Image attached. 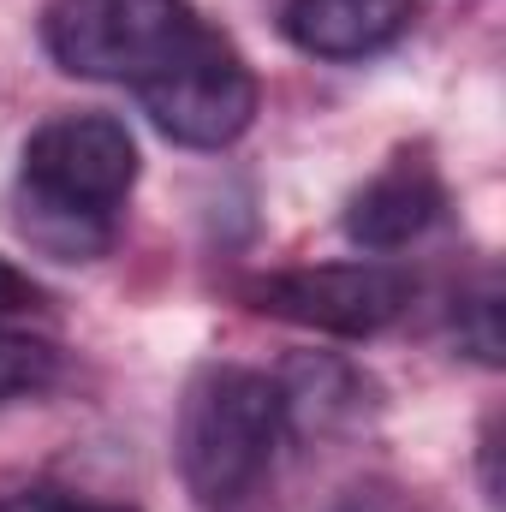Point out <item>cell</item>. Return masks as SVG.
Here are the masks:
<instances>
[{"mask_svg":"<svg viewBox=\"0 0 506 512\" xmlns=\"http://www.w3.org/2000/svg\"><path fill=\"white\" fill-rule=\"evenodd\" d=\"M18 179L30 239L54 256H90L137 185V143L114 114H60L30 131Z\"/></svg>","mask_w":506,"mask_h":512,"instance_id":"cell-1","label":"cell"},{"mask_svg":"<svg viewBox=\"0 0 506 512\" xmlns=\"http://www.w3.org/2000/svg\"><path fill=\"white\" fill-rule=\"evenodd\" d=\"M280 441H286L280 382L245 364H209L191 376L173 429V459L203 512L251 507L280 459Z\"/></svg>","mask_w":506,"mask_h":512,"instance_id":"cell-2","label":"cell"},{"mask_svg":"<svg viewBox=\"0 0 506 512\" xmlns=\"http://www.w3.org/2000/svg\"><path fill=\"white\" fill-rule=\"evenodd\" d=\"M197 30L203 18L191 0H54L42 18V42L60 72L126 90L167 72Z\"/></svg>","mask_w":506,"mask_h":512,"instance_id":"cell-3","label":"cell"},{"mask_svg":"<svg viewBox=\"0 0 506 512\" xmlns=\"http://www.w3.org/2000/svg\"><path fill=\"white\" fill-rule=\"evenodd\" d=\"M137 102L161 137L185 149H227L256 120V72L221 30L203 24L197 42L137 90Z\"/></svg>","mask_w":506,"mask_h":512,"instance_id":"cell-4","label":"cell"},{"mask_svg":"<svg viewBox=\"0 0 506 512\" xmlns=\"http://www.w3.org/2000/svg\"><path fill=\"white\" fill-rule=\"evenodd\" d=\"M251 310L316 328V334H340V340H370L387 322L405 316L411 304V274L358 256V262H316V268H280V274H256L245 286Z\"/></svg>","mask_w":506,"mask_h":512,"instance_id":"cell-5","label":"cell"},{"mask_svg":"<svg viewBox=\"0 0 506 512\" xmlns=\"http://www.w3.org/2000/svg\"><path fill=\"white\" fill-rule=\"evenodd\" d=\"M417 12L423 0H286L280 30L310 60H370L417 24Z\"/></svg>","mask_w":506,"mask_h":512,"instance_id":"cell-6","label":"cell"},{"mask_svg":"<svg viewBox=\"0 0 506 512\" xmlns=\"http://www.w3.org/2000/svg\"><path fill=\"white\" fill-rule=\"evenodd\" d=\"M447 209V185L435 179L429 161L399 155L387 173H376L352 203H346V239L358 251H399L411 239H423Z\"/></svg>","mask_w":506,"mask_h":512,"instance_id":"cell-7","label":"cell"},{"mask_svg":"<svg viewBox=\"0 0 506 512\" xmlns=\"http://www.w3.org/2000/svg\"><path fill=\"white\" fill-rule=\"evenodd\" d=\"M60 376V352L36 334H18V328H0V405L6 399H30Z\"/></svg>","mask_w":506,"mask_h":512,"instance_id":"cell-8","label":"cell"},{"mask_svg":"<svg viewBox=\"0 0 506 512\" xmlns=\"http://www.w3.org/2000/svg\"><path fill=\"white\" fill-rule=\"evenodd\" d=\"M453 328H459V340L471 346L477 364H501V286L489 280L483 292H471V298L459 304Z\"/></svg>","mask_w":506,"mask_h":512,"instance_id":"cell-9","label":"cell"},{"mask_svg":"<svg viewBox=\"0 0 506 512\" xmlns=\"http://www.w3.org/2000/svg\"><path fill=\"white\" fill-rule=\"evenodd\" d=\"M0 512H131V507H102V501H72V495H54V489H24V495H6Z\"/></svg>","mask_w":506,"mask_h":512,"instance_id":"cell-10","label":"cell"},{"mask_svg":"<svg viewBox=\"0 0 506 512\" xmlns=\"http://www.w3.org/2000/svg\"><path fill=\"white\" fill-rule=\"evenodd\" d=\"M42 304V292H36V280L30 274H18L6 256H0V328L12 322V316H24V310H36Z\"/></svg>","mask_w":506,"mask_h":512,"instance_id":"cell-11","label":"cell"}]
</instances>
